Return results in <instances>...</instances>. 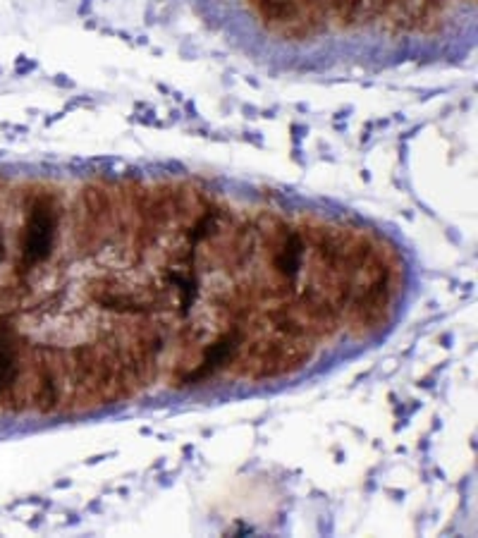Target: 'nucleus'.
<instances>
[{
	"mask_svg": "<svg viewBox=\"0 0 478 538\" xmlns=\"http://www.w3.org/2000/svg\"><path fill=\"white\" fill-rule=\"evenodd\" d=\"M60 232V203L53 189H34L27 196L24 220L20 230V256H17V277L32 275L53 256Z\"/></svg>",
	"mask_w": 478,
	"mask_h": 538,
	"instance_id": "obj_3",
	"label": "nucleus"
},
{
	"mask_svg": "<svg viewBox=\"0 0 478 538\" xmlns=\"http://www.w3.org/2000/svg\"><path fill=\"white\" fill-rule=\"evenodd\" d=\"M244 340H247V328H244V323L225 325L223 333H218L211 342L204 345V349L199 352V357H196L192 369L173 376V385L175 388H196V385H201V383L216 378L220 371L230 369L232 359H235L237 349L242 347Z\"/></svg>",
	"mask_w": 478,
	"mask_h": 538,
	"instance_id": "obj_5",
	"label": "nucleus"
},
{
	"mask_svg": "<svg viewBox=\"0 0 478 538\" xmlns=\"http://www.w3.org/2000/svg\"><path fill=\"white\" fill-rule=\"evenodd\" d=\"M87 294L98 309L110 311V313H118V316L146 318L158 309L156 299H146L137 287L125 285V282L115 275L94 277L87 287Z\"/></svg>",
	"mask_w": 478,
	"mask_h": 538,
	"instance_id": "obj_6",
	"label": "nucleus"
},
{
	"mask_svg": "<svg viewBox=\"0 0 478 538\" xmlns=\"http://www.w3.org/2000/svg\"><path fill=\"white\" fill-rule=\"evenodd\" d=\"M194 251L187 246V253L180 258L175 265H168L165 268V285L168 289H173L177 294V313L182 318H187L192 313V309L199 299V289H201V277L194 268Z\"/></svg>",
	"mask_w": 478,
	"mask_h": 538,
	"instance_id": "obj_8",
	"label": "nucleus"
},
{
	"mask_svg": "<svg viewBox=\"0 0 478 538\" xmlns=\"http://www.w3.org/2000/svg\"><path fill=\"white\" fill-rule=\"evenodd\" d=\"M5 261V239H3V230H0V263Z\"/></svg>",
	"mask_w": 478,
	"mask_h": 538,
	"instance_id": "obj_10",
	"label": "nucleus"
},
{
	"mask_svg": "<svg viewBox=\"0 0 478 538\" xmlns=\"http://www.w3.org/2000/svg\"><path fill=\"white\" fill-rule=\"evenodd\" d=\"M306 237L299 227H275L268 239V268L280 280V287H292L306 261Z\"/></svg>",
	"mask_w": 478,
	"mask_h": 538,
	"instance_id": "obj_7",
	"label": "nucleus"
},
{
	"mask_svg": "<svg viewBox=\"0 0 478 538\" xmlns=\"http://www.w3.org/2000/svg\"><path fill=\"white\" fill-rule=\"evenodd\" d=\"M359 275L361 285L352 289L347 313L354 335L366 337L376 328L388 323L392 313V273L388 265L371 253Z\"/></svg>",
	"mask_w": 478,
	"mask_h": 538,
	"instance_id": "obj_4",
	"label": "nucleus"
},
{
	"mask_svg": "<svg viewBox=\"0 0 478 538\" xmlns=\"http://www.w3.org/2000/svg\"><path fill=\"white\" fill-rule=\"evenodd\" d=\"M65 397V366L63 349L48 347V345H34L22 349V364L12 388L0 400L5 412H39L55 414L63 407Z\"/></svg>",
	"mask_w": 478,
	"mask_h": 538,
	"instance_id": "obj_1",
	"label": "nucleus"
},
{
	"mask_svg": "<svg viewBox=\"0 0 478 538\" xmlns=\"http://www.w3.org/2000/svg\"><path fill=\"white\" fill-rule=\"evenodd\" d=\"M316 354V340L287 337L275 330H263L249 337L237 349L230 371L242 381H275L302 371Z\"/></svg>",
	"mask_w": 478,
	"mask_h": 538,
	"instance_id": "obj_2",
	"label": "nucleus"
},
{
	"mask_svg": "<svg viewBox=\"0 0 478 538\" xmlns=\"http://www.w3.org/2000/svg\"><path fill=\"white\" fill-rule=\"evenodd\" d=\"M24 340L10 316H0V400L12 388L22 364Z\"/></svg>",
	"mask_w": 478,
	"mask_h": 538,
	"instance_id": "obj_9",
	"label": "nucleus"
}]
</instances>
